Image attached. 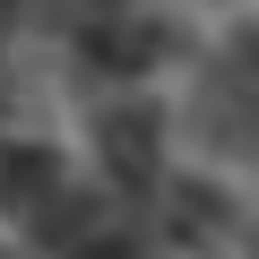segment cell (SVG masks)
Wrapping results in <instances>:
<instances>
[{
    "label": "cell",
    "mask_w": 259,
    "mask_h": 259,
    "mask_svg": "<svg viewBox=\"0 0 259 259\" xmlns=\"http://www.w3.org/2000/svg\"><path fill=\"white\" fill-rule=\"evenodd\" d=\"M95 147H104V173L121 190H147L156 182V156H164V112L156 104H112L95 121Z\"/></svg>",
    "instance_id": "6da1fadb"
},
{
    "label": "cell",
    "mask_w": 259,
    "mask_h": 259,
    "mask_svg": "<svg viewBox=\"0 0 259 259\" xmlns=\"http://www.w3.org/2000/svg\"><path fill=\"white\" fill-rule=\"evenodd\" d=\"M52 199H61V156L52 147H0V207L35 225Z\"/></svg>",
    "instance_id": "7a4b0ae2"
},
{
    "label": "cell",
    "mask_w": 259,
    "mask_h": 259,
    "mask_svg": "<svg viewBox=\"0 0 259 259\" xmlns=\"http://www.w3.org/2000/svg\"><path fill=\"white\" fill-rule=\"evenodd\" d=\"M78 52H87L104 78H139V69L164 52V26H139V18H104V26H87V35H78Z\"/></svg>",
    "instance_id": "3957f363"
},
{
    "label": "cell",
    "mask_w": 259,
    "mask_h": 259,
    "mask_svg": "<svg viewBox=\"0 0 259 259\" xmlns=\"http://www.w3.org/2000/svg\"><path fill=\"white\" fill-rule=\"evenodd\" d=\"M61 259H147L130 233H104V225H78L69 242H61Z\"/></svg>",
    "instance_id": "277c9868"
}]
</instances>
